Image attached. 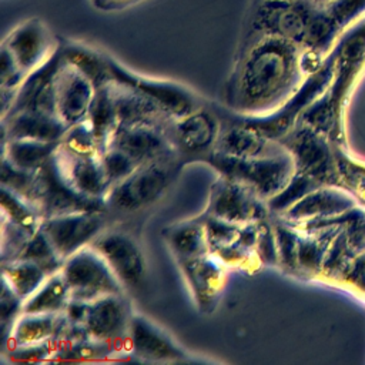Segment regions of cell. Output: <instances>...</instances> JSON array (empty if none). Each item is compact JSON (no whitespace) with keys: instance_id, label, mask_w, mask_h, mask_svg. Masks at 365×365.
Instances as JSON below:
<instances>
[{"instance_id":"obj_1","label":"cell","mask_w":365,"mask_h":365,"mask_svg":"<svg viewBox=\"0 0 365 365\" xmlns=\"http://www.w3.org/2000/svg\"><path fill=\"white\" fill-rule=\"evenodd\" d=\"M304 48L284 37L259 36L240 41L227 83V104L241 117L259 118L282 108L305 71Z\"/></svg>"},{"instance_id":"obj_2","label":"cell","mask_w":365,"mask_h":365,"mask_svg":"<svg viewBox=\"0 0 365 365\" xmlns=\"http://www.w3.org/2000/svg\"><path fill=\"white\" fill-rule=\"evenodd\" d=\"M344 30L327 9L307 0L251 1L241 41L278 36L322 56Z\"/></svg>"},{"instance_id":"obj_3","label":"cell","mask_w":365,"mask_h":365,"mask_svg":"<svg viewBox=\"0 0 365 365\" xmlns=\"http://www.w3.org/2000/svg\"><path fill=\"white\" fill-rule=\"evenodd\" d=\"M58 47L41 19L31 17L16 24L0 47V93L17 94L26 78L43 67Z\"/></svg>"},{"instance_id":"obj_4","label":"cell","mask_w":365,"mask_h":365,"mask_svg":"<svg viewBox=\"0 0 365 365\" xmlns=\"http://www.w3.org/2000/svg\"><path fill=\"white\" fill-rule=\"evenodd\" d=\"M208 163L221 175L244 182L265 201L279 194L295 175L294 158L282 144L269 154L252 158H235L212 151Z\"/></svg>"},{"instance_id":"obj_5","label":"cell","mask_w":365,"mask_h":365,"mask_svg":"<svg viewBox=\"0 0 365 365\" xmlns=\"http://www.w3.org/2000/svg\"><path fill=\"white\" fill-rule=\"evenodd\" d=\"M64 312L71 324L81 327L90 336L127 354L125 341L133 314L125 294H113L93 301L71 299Z\"/></svg>"},{"instance_id":"obj_6","label":"cell","mask_w":365,"mask_h":365,"mask_svg":"<svg viewBox=\"0 0 365 365\" xmlns=\"http://www.w3.org/2000/svg\"><path fill=\"white\" fill-rule=\"evenodd\" d=\"M61 272L71 299L93 301L113 294H125V288L108 262L91 245L70 255L64 261Z\"/></svg>"},{"instance_id":"obj_7","label":"cell","mask_w":365,"mask_h":365,"mask_svg":"<svg viewBox=\"0 0 365 365\" xmlns=\"http://www.w3.org/2000/svg\"><path fill=\"white\" fill-rule=\"evenodd\" d=\"M167 157L143 163L128 177L113 184L106 204L118 211L131 212L155 202L170 184L171 167Z\"/></svg>"},{"instance_id":"obj_8","label":"cell","mask_w":365,"mask_h":365,"mask_svg":"<svg viewBox=\"0 0 365 365\" xmlns=\"http://www.w3.org/2000/svg\"><path fill=\"white\" fill-rule=\"evenodd\" d=\"M97 87L94 81L61 50L53 74V94L56 113L70 128L87 118Z\"/></svg>"},{"instance_id":"obj_9","label":"cell","mask_w":365,"mask_h":365,"mask_svg":"<svg viewBox=\"0 0 365 365\" xmlns=\"http://www.w3.org/2000/svg\"><path fill=\"white\" fill-rule=\"evenodd\" d=\"M205 214L242 225L268 218L269 207L244 182L220 174L210 190Z\"/></svg>"},{"instance_id":"obj_10","label":"cell","mask_w":365,"mask_h":365,"mask_svg":"<svg viewBox=\"0 0 365 365\" xmlns=\"http://www.w3.org/2000/svg\"><path fill=\"white\" fill-rule=\"evenodd\" d=\"M53 163L60 177L77 194L106 201L111 182L106 174L100 151H77L60 143Z\"/></svg>"},{"instance_id":"obj_11","label":"cell","mask_w":365,"mask_h":365,"mask_svg":"<svg viewBox=\"0 0 365 365\" xmlns=\"http://www.w3.org/2000/svg\"><path fill=\"white\" fill-rule=\"evenodd\" d=\"M29 200L36 204L44 218L78 211L104 210L107 205L106 201L91 200L71 190L60 177L53 163V157L36 171Z\"/></svg>"},{"instance_id":"obj_12","label":"cell","mask_w":365,"mask_h":365,"mask_svg":"<svg viewBox=\"0 0 365 365\" xmlns=\"http://www.w3.org/2000/svg\"><path fill=\"white\" fill-rule=\"evenodd\" d=\"M103 211L104 210L78 211L43 220L41 228L63 261L78 250L90 245L93 240L104 231L106 218Z\"/></svg>"},{"instance_id":"obj_13","label":"cell","mask_w":365,"mask_h":365,"mask_svg":"<svg viewBox=\"0 0 365 365\" xmlns=\"http://www.w3.org/2000/svg\"><path fill=\"white\" fill-rule=\"evenodd\" d=\"M90 245L104 257L125 291L144 285L147 277L145 257L131 235L121 231H103Z\"/></svg>"},{"instance_id":"obj_14","label":"cell","mask_w":365,"mask_h":365,"mask_svg":"<svg viewBox=\"0 0 365 365\" xmlns=\"http://www.w3.org/2000/svg\"><path fill=\"white\" fill-rule=\"evenodd\" d=\"M125 352L141 361L178 362L185 359V351L165 331L148 318L133 314Z\"/></svg>"},{"instance_id":"obj_15","label":"cell","mask_w":365,"mask_h":365,"mask_svg":"<svg viewBox=\"0 0 365 365\" xmlns=\"http://www.w3.org/2000/svg\"><path fill=\"white\" fill-rule=\"evenodd\" d=\"M107 145H114L130 154L140 164L167 157L175 148L168 125L160 124H118Z\"/></svg>"},{"instance_id":"obj_16","label":"cell","mask_w":365,"mask_h":365,"mask_svg":"<svg viewBox=\"0 0 365 365\" xmlns=\"http://www.w3.org/2000/svg\"><path fill=\"white\" fill-rule=\"evenodd\" d=\"M192 297L202 312L217 308L227 282V265L212 252L178 261Z\"/></svg>"},{"instance_id":"obj_17","label":"cell","mask_w":365,"mask_h":365,"mask_svg":"<svg viewBox=\"0 0 365 365\" xmlns=\"http://www.w3.org/2000/svg\"><path fill=\"white\" fill-rule=\"evenodd\" d=\"M110 67L114 74L130 81L131 84L147 93L150 97H153L173 120L181 118L201 107L197 96L182 84L170 80H158L135 74L134 71L118 64L111 57Z\"/></svg>"},{"instance_id":"obj_18","label":"cell","mask_w":365,"mask_h":365,"mask_svg":"<svg viewBox=\"0 0 365 365\" xmlns=\"http://www.w3.org/2000/svg\"><path fill=\"white\" fill-rule=\"evenodd\" d=\"M220 133L218 118L204 107L173 120L168 125V134L174 147L188 154L212 153Z\"/></svg>"},{"instance_id":"obj_19","label":"cell","mask_w":365,"mask_h":365,"mask_svg":"<svg viewBox=\"0 0 365 365\" xmlns=\"http://www.w3.org/2000/svg\"><path fill=\"white\" fill-rule=\"evenodd\" d=\"M3 140L34 138L44 141H61L68 127L56 114L23 110L1 118Z\"/></svg>"},{"instance_id":"obj_20","label":"cell","mask_w":365,"mask_h":365,"mask_svg":"<svg viewBox=\"0 0 365 365\" xmlns=\"http://www.w3.org/2000/svg\"><path fill=\"white\" fill-rule=\"evenodd\" d=\"M279 147L281 143L268 138L258 128L242 120L221 130L214 151L235 158H252L269 154Z\"/></svg>"},{"instance_id":"obj_21","label":"cell","mask_w":365,"mask_h":365,"mask_svg":"<svg viewBox=\"0 0 365 365\" xmlns=\"http://www.w3.org/2000/svg\"><path fill=\"white\" fill-rule=\"evenodd\" d=\"M67 322L68 319L66 312H58V314L21 312V315L16 319L11 328L7 342L1 346L3 352L13 346H24V345H33V344H40L46 341H54L61 334Z\"/></svg>"},{"instance_id":"obj_22","label":"cell","mask_w":365,"mask_h":365,"mask_svg":"<svg viewBox=\"0 0 365 365\" xmlns=\"http://www.w3.org/2000/svg\"><path fill=\"white\" fill-rule=\"evenodd\" d=\"M164 238L177 261L201 257L211 252L202 217L170 225L164 230Z\"/></svg>"},{"instance_id":"obj_23","label":"cell","mask_w":365,"mask_h":365,"mask_svg":"<svg viewBox=\"0 0 365 365\" xmlns=\"http://www.w3.org/2000/svg\"><path fill=\"white\" fill-rule=\"evenodd\" d=\"M278 143H281L292 155L295 173L308 177L321 173V168L325 164V147L314 131L301 128L285 140H278Z\"/></svg>"},{"instance_id":"obj_24","label":"cell","mask_w":365,"mask_h":365,"mask_svg":"<svg viewBox=\"0 0 365 365\" xmlns=\"http://www.w3.org/2000/svg\"><path fill=\"white\" fill-rule=\"evenodd\" d=\"M61 141H44L34 138L3 140V158L26 171H37L47 164L58 150Z\"/></svg>"},{"instance_id":"obj_25","label":"cell","mask_w":365,"mask_h":365,"mask_svg":"<svg viewBox=\"0 0 365 365\" xmlns=\"http://www.w3.org/2000/svg\"><path fill=\"white\" fill-rule=\"evenodd\" d=\"M70 298L68 285L60 271L53 272L47 279L23 302V312L29 314H58L64 312Z\"/></svg>"},{"instance_id":"obj_26","label":"cell","mask_w":365,"mask_h":365,"mask_svg":"<svg viewBox=\"0 0 365 365\" xmlns=\"http://www.w3.org/2000/svg\"><path fill=\"white\" fill-rule=\"evenodd\" d=\"M86 120L90 123L93 128V133L98 144V151L104 150L110 141L111 134L118 125L115 106H114L111 90H110V81L103 87L97 88L96 97L91 103V107Z\"/></svg>"},{"instance_id":"obj_27","label":"cell","mask_w":365,"mask_h":365,"mask_svg":"<svg viewBox=\"0 0 365 365\" xmlns=\"http://www.w3.org/2000/svg\"><path fill=\"white\" fill-rule=\"evenodd\" d=\"M1 271V278L21 299H27L51 275L43 265L29 259L4 261Z\"/></svg>"},{"instance_id":"obj_28","label":"cell","mask_w":365,"mask_h":365,"mask_svg":"<svg viewBox=\"0 0 365 365\" xmlns=\"http://www.w3.org/2000/svg\"><path fill=\"white\" fill-rule=\"evenodd\" d=\"M1 214L4 220L27 234H34L44 220L33 201L4 185H1Z\"/></svg>"},{"instance_id":"obj_29","label":"cell","mask_w":365,"mask_h":365,"mask_svg":"<svg viewBox=\"0 0 365 365\" xmlns=\"http://www.w3.org/2000/svg\"><path fill=\"white\" fill-rule=\"evenodd\" d=\"M100 157L111 185L128 177L140 165V163L130 154L114 145H107L104 150H101Z\"/></svg>"},{"instance_id":"obj_30","label":"cell","mask_w":365,"mask_h":365,"mask_svg":"<svg viewBox=\"0 0 365 365\" xmlns=\"http://www.w3.org/2000/svg\"><path fill=\"white\" fill-rule=\"evenodd\" d=\"M1 297H0V319H1V346L7 342L11 328L16 319L23 312V302L13 288L7 284L6 279L1 278Z\"/></svg>"},{"instance_id":"obj_31","label":"cell","mask_w":365,"mask_h":365,"mask_svg":"<svg viewBox=\"0 0 365 365\" xmlns=\"http://www.w3.org/2000/svg\"><path fill=\"white\" fill-rule=\"evenodd\" d=\"M202 218H204L207 240H208L211 252H215L220 248L227 247L228 244L235 241L241 227L240 224H234L208 214H204Z\"/></svg>"},{"instance_id":"obj_32","label":"cell","mask_w":365,"mask_h":365,"mask_svg":"<svg viewBox=\"0 0 365 365\" xmlns=\"http://www.w3.org/2000/svg\"><path fill=\"white\" fill-rule=\"evenodd\" d=\"M212 254H215L228 268H242L252 271L258 265H261L255 250L242 245L237 240Z\"/></svg>"},{"instance_id":"obj_33","label":"cell","mask_w":365,"mask_h":365,"mask_svg":"<svg viewBox=\"0 0 365 365\" xmlns=\"http://www.w3.org/2000/svg\"><path fill=\"white\" fill-rule=\"evenodd\" d=\"M275 238L278 247L279 264L285 268L298 267V238L299 235L292 230V227L285 222H275Z\"/></svg>"},{"instance_id":"obj_34","label":"cell","mask_w":365,"mask_h":365,"mask_svg":"<svg viewBox=\"0 0 365 365\" xmlns=\"http://www.w3.org/2000/svg\"><path fill=\"white\" fill-rule=\"evenodd\" d=\"M255 254L261 265H278V247L275 238L274 224L268 218L258 222V237L255 244Z\"/></svg>"},{"instance_id":"obj_35","label":"cell","mask_w":365,"mask_h":365,"mask_svg":"<svg viewBox=\"0 0 365 365\" xmlns=\"http://www.w3.org/2000/svg\"><path fill=\"white\" fill-rule=\"evenodd\" d=\"M56 349L54 341H46L33 345L13 346L4 351V355L9 356L13 362H51Z\"/></svg>"},{"instance_id":"obj_36","label":"cell","mask_w":365,"mask_h":365,"mask_svg":"<svg viewBox=\"0 0 365 365\" xmlns=\"http://www.w3.org/2000/svg\"><path fill=\"white\" fill-rule=\"evenodd\" d=\"M145 0H101L98 7L96 10L98 11H123L125 9H130L133 6H137Z\"/></svg>"},{"instance_id":"obj_37","label":"cell","mask_w":365,"mask_h":365,"mask_svg":"<svg viewBox=\"0 0 365 365\" xmlns=\"http://www.w3.org/2000/svg\"><path fill=\"white\" fill-rule=\"evenodd\" d=\"M309 1L312 6L319 7V9H328L329 6H332L334 3H336L338 0H307Z\"/></svg>"},{"instance_id":"obj_38","label":"cell","mask_w":365,"mask_h":365,"mask_svg":"<svg viewBox=\"0 0 365 365\" xmlns=\"http://www.w3.org/2000/svg\"><path fill=\"white\" fill-rule=\"evenodd\" d=\"M90 3H91V6H93L94 9H97V7H98V4L101 3V0H90Z\"/></svg>"},{"instance_id":"obj_39","label":"cell","mask_w":365,"mask_h":365,"mask_svg":"<svg viewBox=\"0 0 365 365\" xmlns=\"http://www.w3.org/2000/svg\"><path fill=\"white\" fill-rule=\"evenodd\" d=\"M251 1H272V0H251Z\"/></svg>"}]
</instances>
